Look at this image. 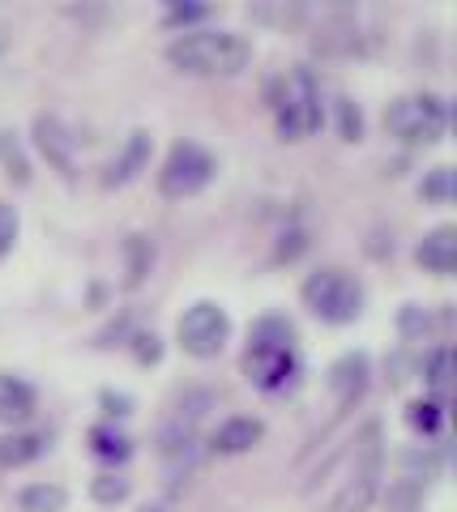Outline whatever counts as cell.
I'll return each mask as SVG.
<instances>
[{
  "label": "cell",
  "instance_id": "cell-1",
  "mask_svg": "<svg viewBox=\"0 0 457 512\" xmlns=\"http://www.w3.org/2000/svg\"><path fill=\"white\" fill-rule=\"evenodd\" d=\"M167 60L188 77H235L248 69L252 43L235 30H184L180 39H171Z\"/></svg>",
  "mask_w": 457,
  "mask_h": 512
},
{
  "label": "cell",
  "instance_id": "cell-2",
  "mask_svg": "<svg viewBox=\"0 0 457 512\" xmlns=\"http://www.w3.org/2000/svg\"><path fill=\"white\" fill-rule=\"evenodd\" d=\"M274 116H278V133L287 141H299L321 128V90L317 77H312L308 64H291L287 73L278 77L274 90Z\"/></svg>",
  "mask_w": 457,
  "mask_h": 512
},
{
  "label": "cell",
  "instance_id": "cell-3",
  "mask_svg": "<svg viewBox=\"0 0 457 512\" xmlns=\"http://www.w3.org/2000/svg\"><path fill=\"white\" fill-rule=\"evenodd\" d=\"M385 474V444H381V423H368L355 440V466L346 474V483L338 487L329 512H368L376 491H381Z\"/></svg>",
  "mask_w": 457,
  "mask_h": 512
},
{
  "label": "cell",
  "instance_id": "cell-4",
  "mask_svg": "<svg viewBox=\"0 0 457 512\" xmlns=\"http://www.w3.org/2000/svg\"><path fill=\"white\" fill-rule=\"evenodd\" d=\"M304 303L329 325H351L364 312V286L355 274H346L338 265H325L317 274L304 278Z\"/></svg>",
  "mask_w": 457,
  "mask_h": 512
},
{
  "label": "cell",
  "instance_id": "cell-5",
  "mask_svg": "<svg viewBox=\"0 0 457 512\" xmlns=\"http://www.w3.org/2000/svg\"><path fill=\"white\" fill-rule=\"evenodd\" d=\"M385 124L402 141H440V133L449 128V103L440 94H406V99L389 103Z\"/></svg>",
  "mask_w": 457,
  "mask_h": 512
},
{
  "label": "cell",
  "instance_id": "cell-6",
  "mask_svg": "<svg viewBox=\"0 0 457 512\" xmlns=\"http://www.w3.org/2000/svg\"><path fill=\"white\" fill-rule=\"evenodd\" d=\"M214 180V154L197 141H176L171 154L163 158V171H159V192L163 197H193Z\"/></svg>",
  "mask_w": 457,
  "mask_h": 512
},
{
  "label": "cell",
  "instance_id": "cell-7",
  "mask_svg": "<svg viewBox=\"0 0 457 512\" xmlns=\"http://www.w3.org/2000/svg\"><path fill=\"white\" fill-rule=\"evenodd\" d=\"M176 338H180V346H184V355H193V359H214V355H223V346H227V338H231V320H227V312L218 308V303L201 299V303H193V308L180 316Z\"/></svg>",
  "mask_w": 457,
  "mask_h": 512
},
{
  "label": "cell",
  "instance_id": "cell-8",
  "mask_svg": "<svg viewBox=\"0 0 457 512\" xmlns=\"http://www.w3.org/2000/svg\"><path fill=\"white\" fill-rule=\"evenodd\" d=\"M244 372L257 389H282L295 376V350L291 346H248Z\"/></svg>",
  "mask_w": 457,
  "mask_h": 512
},
{
  "label": "cell",
  "instance_id": "cell-9",
  "mask_svg": "<svg viewBox=\"0 0 457 512\" xmlns=\"http://www.w3.org/2000/svg\"><path fill=\"white\" fill-rule=\"evenodd\" d=\"M35 146L47 154L60 175H73V150H77V137L69 133L56 116H35Z\"/></svg>",
  "mask_w": 457,
  "mask_h": 512
},
{
  "label": "cell",
  "instance_id": "cell-10",
  "mask_svg": "<svg viewBox=\"0 0 457 512\" xmlns=\"http://www.w3.org/2000/svg\"><path fill=\"white\" fill-rule=\"evenodd\" d=\"M329 389H334L338 406H355L368 389V355H359V350L342 355L334 367H329Z\"/></svg>",
  "mask_w": 457,
  "mask_h": 512
},
{
  "label": "cell",
  "instance_id": "cell-11",
  "mask_svg": "<svg viewBox=\"0 0 457 512\" xmlns=\"http://www.w3.org/2000/svg\"><path fill=\"white\" fill-rule=\"evenodd\" d=\"M415 261L428 269V274H453L457 265V231L453 227H436L423 235V244L415 248Z\"/></svg>",
  "mask_w": 457,
  "mask_h": 512
},
{
  "label": "cell",
  "instance_id": "cell-12",
  "mask_svg": "<svg viewBox=\"0 0 457 512\" xmlns=\"http://www.w3.org/2000/svg\"><path fill=\"white\" fill-rule=\"evenodd\" d=\"M146 163H150V133L146 128H133L124 150L112 158V167H107V184H129L137 171H146Z\"/></svg>",
  "mask_w": 457,
  "mask_h": 512
},
{
  "label": "cell",
  "instance_id": "cell-13",
  "mask_svg": "<svg viewBox=\"0 0 457 512\" xmlns=\"http://www.w3.org/2000/svg\"><path fill=\"white\" fill-rule=\"evenodd\" d=\"M261 436H265L261 419H244V414H240V419H227L223 427H218L210 444H214L223 457H235V453H248V448L257 444Z\"/></svg>",
  "mask_w": 457,
  "mask_h": 512
},
{
  "label": "cell",
  "instance_id": "cell-14",
  "mask_svg": "<svg viewBox=\"0 0 457 512\" xmlns=\"http://www.w3.org/2000/svg\"><path fill=\"white\" fill-rule=\"evenodd\" d=\"M35 410V393L30 384L13 380V376H0V423H18Z\"/></svg>",
  "mask_w": 457,
  "mask_h": 512
},
{
  "label": "cell",
  "instance_id": "cell-15",
  "mask_svg": "<svg viewBox=\"0 0 457 512\" xmlns=\"http://www.w3.org/2000/svg\"><path fill=\"white\" fill-rule=\"evenodd\" d=\"M154 265V244L146 235H129L124 239V286H141Z\"/></svg>",
  "mask_w": 457,
  "mask_h": 512
},
{
  "label": "cell",
  "instance_id": "cell-16",
  "mask_svg": "<svg viewBox=\"0 0 457 512\" xmlns=\"http://www.w3.org/2000/svg\"><path fill=\"white\" fill-rule=\"evenodd\" d=\"M43 436L35 431H22V436H0V470H13V466H26L43 453Z\"/></svg>",
  "mask_w": 457,
  "mask_h": 512
},
{
  "label": "cell",
  "instance_id": "cell-17",
  "mask_svg": "<svg viewBox=\"0 0 457 512\" xmlns=\"http://www.w3.org/2000/svg\"><path fill=\"white\" fill-rule=\"evenodd\" d=\"M18 504H22L26 512H65L69 491L56 487V483H35V487H22Z\"/></svg>",
  "mask_w": 457,
  "mask_h": 512
},
{
  "label": "cell",
  "instance_id": "cell-18",
  "mask_svg": "<svg viewBox=\"0 0 457 512\" xmlns=\"http://www.w3.org/2000/svg\"><path fill=\"white\" fill-rule=\"evenodd\" d=\"M423 478H415V474H402V478H393V487H389V495H385V508L389 512H419V504H423Z\"/></svg>",
  "mask_w": 457,
  "mask_h": 512
},
{
  "label": "cell",
  "instance_id": "cell-19",
  "mask_svg": "<svg viewBox=\"0 0 457 512\" xmlns=\"http://www.w3.org/2000/svg\"><path fill=\"white\" fill-rule=\"evenodd\" d=\"M248 346H291V320L287 316H261L248 333Z\"/></svg>",
  "mask_w": 457,
  "mask_h": 512
},
{
  "label": "cell",
  "instance_id": "cell-20",
  "mask_svg": "<svg viewBox=\"0 0 457 512\" xmlns=\"http://www.w3.org/2000/svg\"><path fill=\"white\" fill-rule=\"evenodd\" d=\"M90 448L103 461H124V457H129V440H124L120 431H112V427H94L90 431Z\"/></svg>",
  "mask_w": 457,
  "mask_h": 512
},
{
  "label": "cell",
  "instance_id": "cell-21",
  "mask_svg": "<svg viewBox=\"0 0 457 512\" xmlns=\"http://www.w3.org/2000/svg\"><path fill=\"white\" fill-rule=\"evenodd\" d=\"M90 495L99 504H120V500H129V478H120V474H99L90 483Z\"/></svg>",
  "mask_w": 457,
  "mask_h": 512
},
{
  "label": "cell",
  "instance_id": "cell-22",
  "mask_svg": "<svg viewBox=\"0 0 457 512\" xmlns=\"http://www.w3.org/2000/svg\"><path fill=\"white\" fill-rule=\"evenodd\" d=\"M419 192H423L428 201H449V197H453V167H432L428 175H423Z\"/></svg>",
  "mask_w": 457,
  "mask_h": 512
},
{
  "label": "cell",
  "instance_id": "cell-23",
  "mask_svg": "<svg viewBox=\"0 0 457 512\" xmlns=\"http://www.w3.org/2000/svg\"><path fill=\"white\" fill-rule=\"evenodd\" d=\"M398 325H402V333L406 338H423V333L432 329V316L419 308V303H406L402 308V316H398Z\"/></svg>",
  "mask_w": 457,
  "mask_h": 512
},
{
  "label": "cell",
  "instance_id": "cell-24",
  "mask_svg": "<svg viewBox=\"0 0 457 512\" xmlns=\"http://www.w3.org/2000/svg\"><path fill=\"white\" fill-rule=\"evenodd\" d=\"M338 120H342V137L346 141H359L364 137V116H359V107L351 99H338Z\"/></svg>",
  "mask_w": 457,
  "mask_h": 512
},
{
  "label": "cell",
  "instance_id": "cell-25",
  "mask_svg": "<svg viewBox=\"0 0 457 512\" xmlns=\"http://www.w3.org/2000/svg\"><path fill=\"white\" fill-rule=\"evenodd\" d=\"M449 350L445 346H440V350H432V359H428V367H423V376H428V384H432V389H445V384H449Z\"/></svg>",
  "mask_w": 457,
  "mask_h": 512
},
{
  "label": "cell",
  "instance_id": "cell-26",
  "mask_svg": "<svg viewBox=\"0 0 457 512\" xmlns=\"http://www.w3.org/2000/svg\"><path fill=\"white\" fill-rule=\"evenodd\" d=\"M13 239H18V210L9 201H0V256L13 248Z\"/></svg>",
  "mask_w": 457,
  "mask_h": 512
},
{
  "label": "cell",
  "instance_id": "cell-27",
  "mask_svg": "<svg viewBox=\"0 0 457 512\" xmlns=\"http://www.w3.org/2000/svg\"><path fill=\"white\" fill-rule=\"evenodd\" d=\"M411 423L419 431H436L440 427V402H415L411 406Z\"/></svg>",
  "mask_w": 457,
  "mask_h": 512
},
{
  "label": "cell",
  "instance_id": "cell-28",
  "mask_svg": "<svg viewBox=\"0 0 457 512\" xmlns=\"http://www.w3.org/2000/svg\"><path fill=\"white\" fill-rule=\"evenodd\" d=\"M133 355L141 359V363H154L163 355V346H159V338H154V333H137L133 338Z\"/></svg>",
  "mask_w": 457,
  "mask_h": 512
},
{
  "label": "cell",
  "instance_id": "cell-29",
  "mask_svg": "<svg viewBox=\"0 0 457 512\" xmlns=\"http://www.w3.org/2000/svg\"><path fill=\"white\" fill-rule=\"evenodd\" d=\"M206 13H210L206 5H171V9H167V22H171V26H180V22H201Z\"/></svg>",
  "mask_w": 457,
  "mask_h": 512
},
{
  "label": "cell",
  "instance_id": "cell-30",
  "mask_svg": "<svg viewBox=\"0 0 457 512\" xmlns=\"http://www.w3.org/2000/svg\"><path fill=\"white\" fill-rule=\"evenodd\" d=\"M103 406H112V414H129V397L124 393H103Z\"/></svg>",
  "mask_w": 457,
  "mask_h": 512
},
{
  "label": "cell",
  "instance_id": "cell-31",
  "mask_svg": "<svg viewBox=\"0 0 457 512\" xmlns=\"http://www.w3.org/2000/svg\"><path fill=\"white\" fill-rule=\"evenodd\" d=\"M5 47H9V26L0 22V52H5Z\"/></svg>",
  "mask_w": 457,
  "mask_h": 512
},
{
  "label": "cell",
  "instance_id": "cell-32",
  "mask_svg": "<svg viewBox=\"0 0 457 512\" xmlns=\"http://www.w3.org/2000/svg\"><path fill=\"white\" fill-rule=\"evenodd\" d=\"M141 512H163V508H141Z\"/></svg>",
  "mask_w": 457,
  "mask_h": 512
}]
</instances>
